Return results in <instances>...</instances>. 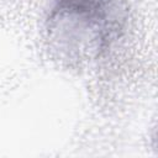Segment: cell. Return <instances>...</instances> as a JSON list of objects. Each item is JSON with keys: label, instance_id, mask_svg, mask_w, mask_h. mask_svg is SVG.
Masks as SVG:
<instances>
[{"label": "cell", "instance_id": "cell-1", "mask_svg": "<svg viewBox=\"0 0 158 158\" xmlns=\"http://www.w3.org/2000/svg\"><path fill=\"white\" fill-rule=\"evenodd\" d=\"M125 0H49L43 31L51 54L81 68L106 58L128 30Z\"/></svg>", "mask_w": 158, "mask_h": 158}]
</instances>
